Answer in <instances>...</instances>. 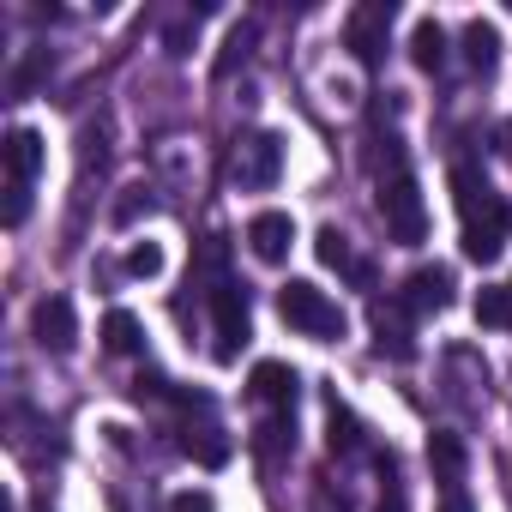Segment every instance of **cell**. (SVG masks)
<instances>
[{"label":"cell","mask_w":512,"mask_h":512,"mask_svg":"<svg viewBox=\"0 0 512 512\" xmlns=\"http://www.w3.org/2000/svg\"><path fill=\"white\" fill-rule=\"evenodd\" d=\"M380 476H386V494H380V512H410V494H404V482H398V470H392V452L380 458Z\"/></svg>","instance_id":"24"},{"label":"cell","mask_w":512,"mask_h":512,"mask_svg":"<svg viewBox=\"0 0 512 512\" xmlns=\"http://www.w3.org/2000/svg\"><path fill=\"white\" fill-rule=\"evenodd\" d=\"M278 175H284V139L278 133H253L241 145V157H235V181L247 193H266V187H278Z\"/></svg>","instance_id":"4"},{"label":"cell","mask_w":512,"mask_h":512,"mask_svg":"<svg viewBox=\"0 0 512 512\" xmlns=\"http://www.w3.org/2000/svg\"><path fill=\"white\" fill-rule=\"evenodd\" d=\"M278 314H284V326L302 332V338H320V344H338V338H344L338 302H332L320 284H308V278H290V284L278 290Z\"/></svg>","instance_id":"1"},{"label":"cell","mask_w":512,"mask_h":512,"mask_svg":"<svg viewBox=\"0 0 512 512\" xmlns=\"http://www.w3.org/2000/svg\"><path fill=\"white\" fill-rule=\"evenodd\" d=\"M211 326H217V362H235L247 344V290L235 278L211 284Z\"/></svg>","instance_id":"3"},{"label":"cell","mask_w":512,"mask_h":512,"mask_svg":"<svg viewBox=\"0 0 512 512\" xmlns=\"http://www.w3.org/2000/svg\"><path fill=\"white\" fill-rule=\"evenodd\" d=\"M139 211H151V187H127V199L115 205V223H133Z\"/></svg>","instance_id":"28"},{"label":"cell","mask_w":512,"mask_h":512,"mask_svg":"<svg viewBox=\"0 0 512 512\" xmlns=\"http://www.w3.org/2000/svg\"><path fill=\"white\" fill-rule=\"evenodd\" d=\"M464 61H470L482 79L494 73V61H500V31H494L488 19H470V25H464Z\"/></svg>","instance_id":"13"},{"label":"cell","mask_w":512,"mask_h":512,"mask_svg":"<svg viewBox=\"0 0 512 512\" xmlns=\"http://www.w3.org/2000/svg\"><path fill=\"white\" fill-rule=\"evenodd\" d=\"M374 350L392 356V362H410V356H416V338H410L404 302H374Z\"/></svg>","instance_id":"10"},{"label":"cell","mask_w":512,"mask_h":512,"mask_svg":"<svg viewBox=\"0 0 512 512\" xmlns=\"http://www.w3.org/2000/svg\"><path fill=\"white\" fill-rule=\"evenodd\" d=\"M169 512H217V506H211V494H205V488H187V494H175V500H169Z\"/></svg>","instance_id":"29"},{"label":"cell","mask_w":512,"mask_h":512,"mask_svg":"<svg viewBox=\"0 0 512 512\" xmlns=\"http://www.w3.org/2000/svg\"><path fill=\"white\" fill-rule=\"evenodd\" d=\"M500 223H482V229H464V260L470 266H494L500 260Z\"/></svg>","instance_id":"20"},{"label":"cell","mask_w":512,"mask_h":512,"mask_svg":"<svg viewBox=\"0 0 512 512\" xmlns=\"http://www.w3.org/2000/svg\"><path fill=\"white\" fill-rule=\"evenodd\" d=\"M121 266H127V278H157V272H163V247H157V241H133Z\"/></svg>","instance_id":"22"},{"label":"cell","mask_w":512,"mask_h":512,"mask_svg":"<svg viewBox=\"0 0 512 512\" xmlns=\"http://www.w3.org/2000/svg\"><path fill=\"white\" fill-rule=\"evenodd\" d=\"M440 512H476V506H470V494H464V488H446V500H440Z\"/></svg>","instance_id":"30"},{"label":"cell","mask_w":512,"mask_h":512,"mask_svg":"<svg viewBox=\"0 0 512 512\" xmlns=\"http://www.w3.org/2000/svg\"><path fill=\"white\" fill-rule=\"evenodd\" d=\"M410 61H416L422 73H440V67H446V31H440V19H416V31H410Z\"/></svg>","instance_id":"12"},{"label":"cell","mask_w":512,"mask_h":512,"mask_svg":"<svg viewBox=\"0 0 512 512\" xmlns=\"http://www.w3.org/2000/svg\"><path fill=\"white\" fill-rule=\"evenodd\" d=\"M163 49H169L175 61H181V55H193V25H187V19H175V25L163 31Z\"/></svg>","instance_id":"27"},{"label":"cell","mask_w":512,"mask_h":512,"mask_svg":"<svg viewBox=\"0 0 512 512\" xmlns=\"http://www.w3.org/2000/svg\"><path fill=\"white\" fill-rule=\"evenodd\" d=\"M31 338H37V350H49V356H67V350L79 344L73 302H67V296H43V302L31 308Z\"/></svg>","instance_id":"7"},{"label":"cell","mask_w":512,"mask_h":512,"mask_svg":"<svg viewBox=\"0 0 512 512\" xmlns=\"http://www.w3.org/2000/svg\"><path fill=\"white\" fill-rule=\"evenodd\" d=\"M452 193H458V217H464V229H482V223H506V205L494 199V187L482 181V169L458 163V169H452Z\"/></svg>","instance_id":"6"},{"label":"cell","mask_w":512,"mask_h":512,"mask_svg":"<svg viewBox=\"0 0 512 512\" xmlns=\"http://www.w3.org/2000/svg\"><path fill=\"white\" fill-rule=\"evenodd\" d=\"M7 169H13V181H31V175L43 169V133L13 127V133H7Z\"/></svg>","instance_id":"14"},{"label":"cell","mask_w":512,"mask_h":512,"mask_svg":"<svg viewBox=\"0 0 512 512\" xmlns=\"http://www.w3.org/2000/svg\"><path fill=\"white\" fill-rule=\"evenodd\" d=\"M296 368H284V362H260L253 368V398H266V404H278L284 416H290V404H296Z\"/></svg>","instance_id":"11"},{"label":"cell","mask_w":512,"mask_h":512,"mask_svg":"<svg viewBox=\"0 0 512 512\" xmlns=\"http://www.w3.org/2000/svg\"><path fill=\"white\" fill-rule=\"evenodd\" d=\"M410 314H440L446 302H452V272L446 266H416L410 278H404V296H398Z\"/></svg>","instance_id":"9"},{"label":"cell","mask_w":512,"mask_h":512,"mask_svg":"<svg viewBox=\"0 0 512 512\" xmlns=\"http://www.w3.org/2000/svg\"><path fill=\"white\" fill-rule=\"evenodd\" d=\"M428 464H434V476L446 488H458V476H464V440L458 434H434L428 440Z\"/></svg>","instance_id":"17"},{"label":"cell","mask_w":512,"mask_h":512,"mask_svg":"<svg viewBox=\"0 0 512 512\" xmlns=\"http://www.w3.org/2000/svg\"><path fill=\"white\" fill-rule=\"evenodd\" d=\"M187 452H193L205 470L229 464V440H223V428H193V434H187Z\"/></svg>","instance_id":"21"},{"label":"cell","mask_w":512,"mask_h":512,"mask_svg":"<svg viewBox=\"0 0 512 512\" xmlns=\"http://www.w3.org/2000/svg\"><path fill=\"white\" fill-rule=\"evenodd\" d=\"M356 446H362V434H356V416L332 404V452H356Z\"/></svg>","instance_id":"25"},{"label":"cell","mask_w":512,"mask_h":512,"mask_svg":"<svg viewBox=\"0 0 512 512\" xmlns=\"http://www.w3.org/2000/svg\"><path fill=\"white\" fill-rule=\"evenodd\" d=\"M476 326L512 332V284H482L476 290Z\"/></svg>","instance_id":"16"},{"label":"cell","mask_w":512,"mask_h":512,"mask_svg":"<svg viewBox=\"0 0 512 512\" xmlns=\"http://www.w3.org/2000/svg\"><path fill=\"white\" fill-rule=\"evenodd\" d=\"M139 344H145L139 320H133L127 308H109V314H103V350H109V356H139Z\"/></svg>","instance_id":"15"},{"label":"cell","mask_w":512,"mask_h":512,"mask_svg":"<svg viewBox=\"0 0 512 512\" xmlns=\"http://www.w3.org/2000/svg\"><path fill=\"white\" fill-rule=\"evenodd\" d=\"M253 43H260V25H253V19L229 25V43H223V55H217V79H229V73L253 55Z\"/></svg>","instance_id":"18"},{"label":"cell","mask_w":512,"mask_h":512,"mask_svg":"<svg viewBox=\"0 0 512 512\" xmlns=\"http://www.w3.org/2000/svg\"><path fill=\"white\" fill-rule=\"evenodd\" d=\"M314 253H320V266H332V272H344V278H356V253H350V235H338V229H320L314 235Z\"/></svg>","instance_id":"19"},{"label":"cell","mask_w":512,"mask_h":512,"mask_svg":"<svg viewBox=\"0 0 512 512\" xmlns=\"http://www.w3.org/2000/svg\"><path fill=\"white\" fill-rule=\"evenodd\" d=\"M380 217H386V235H392L398 247H416V241L428 235V205H422L410 169H398V175L380 181Z\"/></svg>","instance_id":"2"},{"label":"cell","mask_w":512,"mask_h":512,"mask_svg":"<svg viewBox=\"0 0 512 512\" xmlns=\"http://www.w3.org/2000/svg\"><path fill=\"white\" fill-rule=\"evenodd\" d=\"M31 217V181H13L7 187V229H19Z\"/></svg>","instance_id":"26"},{"label":"cell","mask_w":512,"mask_h":512,"mask_svg":"<svg viewBox=\"0 0 512 512\" xmlns=\"http://www.w3.org/2000/svg\"><path fill=\"white\" fill-rule=\"evenodd\" d=\"M386 31H392V7H386V0H368V7H356V13H350L344 43L356 49V61H362V67H380V61H386Z\"/></svg>","instance_id":"5"},{"label":"cell","mask_w":512,"mask_h":512,"mask_svg":"<svg viewBox=\"0 0 512 512\" xmlns=\"http://www.w3.org/2000/svg\"><path fill=\"white\" fill-rule=\"evenodd\" d=\"M290 241H296V217L290 211H253L247 217V247L260 266H284L290 260Z\"/></svg>","instance_id":"8"},{"label":"cell","mask_w":512,"mask_h":512,"mask_svg":"<svg viewBox=\"0 0 512 512\" xmlns=\"http://www.w3.org/2000/svg\"><path fill=\"white\" fill-rule=\"evenodd\" d=\"M43 67H49V49H37L31 61H19V67H13V79H7V91H13V97H31V85L43 79Z\"/></svg>","instance_id":"23"}]
</instances>
